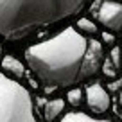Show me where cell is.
Here are the masks:
<instances>
[{
    "mask_svg": "<svg viewBox=\"0 0 122 122\" xmlns=\"http://www.w3.org/2000/svg\"><path fill=\"white\" fill-rule=\"evenodd\" d=\"M102 40H104V43L111 45V43H113V34H111V32H106V30H104V32H102Z\"/></svg>",
    "mask_w": 122,
    "mask_h": 122,
    "instance_id": "cell-13",
    "label": "cell"
},
{
    "mask_svg": "<svg viewBox=\"0 0 122 122\" xmlns=\"http://www.w3.org/2000/svg\"><path fill=\"white\" fill-rule=\"evenodd\" d=\"M84 95H86V104L92 110V113L101 115L110 110V95H108V92L104 90V86L101 83L88 84Z\"/></svg>",
    "mask_w": 122,
    "mask_h": 122,
    "instance_id": "cell-5",
    "label": "cell"
},
{
    "mask_svg": "<svg viewBox=\"0 0 122 122\" xmlns=\"http://www.w3.org/2000/svg\"><path fill=\"white\" fill-rule=\"evenodd\" d=\"M61 122H113V120H104V118H93L86 113H81V111H72V113H66L65 117L61 118Z\"/></svg>",
    "mask_w": 122,
    "mask_h": 122,
    "instance_id": "cell-8",
    "label": "cell"
},
{
    "mask_svg": "<svg viewBox=\"0 0 122 122\" xmlns=\"http://www.w3.org/2000/svg\"><path fill=\"white\" fill-rule=\"evenodd\" d=\"M0 122H38L25 86L0 74Z\"/></svg>",
    "mask_w": 122,
    "mask_h": 122,
    "instance_id": "cell-3",
    "label": "cell"
},
{
    "mask_svg": "<svg viewBox=\"0 0 122 122\" xmlns=\"http://www.w3.org/2000/svg\"><path fill=\"white\" fill-rule=\"evenodd\" d=\"M77 30L79 32H83V34H97V25L93 22H92L90 18H79L77 20Z\"/></svg>",
    "mask_w": 122,
    "mask_h": 122,
    "instance_id": "cell-9",
    "label": "cell"
},
{
    "mask_svg": "<svg viewBox=\"0 0 122 122\" xmlns=\"http://www.w3.org/2000/svg\"><path fill=\"white\" fill-rule=\"evenodd\" d=\"M0 63H2V68H4L7 74H11V76H15V77H22L23 76V65L15 56H9L7 54Z\"/></svg>",
    "mask_w": 122,
    "mask_h": 122,
    "instance_id": "cell-7",
    "label": "cell"
},
{
    "mask_svg": "<svg viewBox=\"0 0 122 122\" xmlns=\"http://www.w3.org/2000/svg\"><path fill=\"white\" fill-rule=\"evenodd\" d=\"M25 61L41 83L56 88L90 79L104 65L102 45L76 27H65L52 38L27 47Z\"/></svg>",
    "mask_w": 122,
    "mask_h": 122,
    "instance_id": "cell-1",
    "label": "cell"
},
{
    "mask_svg": "<svg viewBox=\"0 0 122 122\" xmlns=\"http://www.w3.org/2000/svg\"><path fill=\"white\" fill-rule=\"evenodd\" d=\"M120 118H122V111H120Z\"/></svg>",
    "mask_w": 122,
    "mask_h": 122,
    "instance_id": "cell-16",
    "label": "cell"
},
{
    "mask_svg": "<svg viewBox=\"0 0 122 122\" xmlns=\"http://www.w3.org/2000/svg\"><path fill=\"white\" fill-rule=\"evenodd\" d=\"M66 97H68V102L72 104L74 108L81 106V102H83V92H81L79 88H72V90H68Z\"/></svg>",
    "mask_w": 122,
    "mask_h": 122,
    "instance_id": "cell-10",
    "label": "cell"
},
{
    "mask_svg": "<svg viewBox=\"0 0 122 122\" xmlns=\"http://www.w3.org/2000/svg\"><path fill=\"white\" fill-rule=\"evenodd\" d=\"M84 4L86 0H0V36L20 41L77 15Z\"/></svg>",
    "mask_w": 122,
    "mask_h": 122,
    "instance_id": "cell-2",
    "label": "cell"
},
{
    "mask_svg": "<svg viewBox=\"0 0 122 122\" xmlns=\"http://www.w3.org/2000/svg\"><path fill=\"white\" fill-rule=\"evenodd\" d=\"M113 63H111V59H106V63L102 65V68H104V74L106 76H110V77H113L115 76V68H113Z\"/></svg>",
    "mask_w": 122,
    "mask_h": 122,
    "instance_id": "cell-12",
    "label": "cell"
},
{
    "mask_svg": "<svg viewBox=\"0 0 122 122\" xmlns=\"http://www.w3.org/2000/svg\"><path fill=\"white\" fill-rule=\"evenodd\" d=\"M118 106L122 108V88H120V92H118Z\"/></svg>",
    "mask_w": 122,
    "mask_h": 122,
    "instance_id": "cell-14",
    "label": "cell"
},
{
    "mask_svg": "<svg viewBox=\"0 0 122 122\" xmlns=\"http://www.w3.org/2000/svg\"><path fill=\"white\" fill-rule=\"evenodd\" d=\"M63 111H65V101H63V99H50V101L45 102L43 117H45L47 122H54Z\"/></svg>",
    "mask_w": 122,
    "mask_h": 122,
    "instance_id": "cell-6",
    "label": "cell"
},
{
    "mask_svg": "<svg viewBox=\"0 0 122 122\" xmlns=\"http://www.w3.org/2000/svg\"><path fill=\"white\" fill-rule=\"evenodd\" d=\"M97 20L110 32L122 30V4L117 0H104L97 7Z\"/></svg>",
    "mask_w": 122,
    "mask_h": 122,
    "instance_id": "cell-4",
    "label": "cell"
},
{
    "mask_svg": "<svg viewBox=\"0 0 122 122\" xmlns=\"http://www.w3.org/2000/svg\"><path fill=\"white\" fill-rule=\"evenodd\" d=\"M111 63L115 65V68H120V49L118 47L111 49Z\"/></svg>",
    "mask_w": 122,
    "mask_h": 122,
    "instance_id": "cell-11",
    "label": "cell"
},
{
    "mask_svg": "<svg viewBox=\"0 0 122 122\" xmlns=\"http://www.w3.org/2000/svg\"><path fill=\"white\" fill-rule=\"evenodd\" d=\"M4 59V57H2V43H0V61Z\"/></svg>",
    "mask_w": 122,
    "mask_h": 122,
    "instance_id": "cell-15",
    "label": "cell"
}]
</instances>
